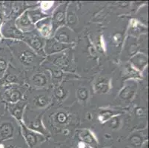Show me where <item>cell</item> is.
I'll list each match as a JSON object with an SVG mask.
<instances>
[{
	"label": "cell",
	"mask_w": 149,
	"mask_h": 148,
	"mask_svg": "<svg viewBox=\"0 0 149 148\" xmlns=\"http://www.w3.org/2000/svg\"><path fill=\"white\" fill-rule=\"evenodd\" d=\"M16 47L13 48L17 50V54L19 61L25 67H31L40 62V58L36 53L30 48L27 44H22L20 42L16 44Z\"/></svg>",
	"instance_id": "cell-1"
},
{
	"label": "cell",
	"mask_w": 149,
	"mask_h": 148,
	"mask_svg": "<svg viewBox=\"0 0 149 148\" xmlns=\"http://www.w3.org/2000/svg\"><path fill=\"white\" fill-rule=\"evenodd\" d=\"M23 40L27 43V45L32 49L36 54L44 56L45 55L44 51L45 40L40 34L36 32L30 31L25 33V38Z\"/></svg>",
	"instance_id": "cell-2"
},
{
	"label": "cell",
	"mask_w": 149,
	"mask_h": 148,
	"mask_svg": "<svg viewBox=\"0 0 149 148\" xmlns=\"http://www.w3.org/2000/svg\"><path fill=\"white\" fill-rule=\"evenodd\" d=\"M22 131L23 137L25 138L29 148H36L40 143L45 141L44 136L41 134L33 132L23 124L22 125Z\"/></svg>",
	"instance_id": "cell-3"
},
{
	"label": "cell",
	"mask_w": 149,
	"mask_h": 148,
	"mask_svg": "<svg viewBox=\"0 0 149 148\" xmlns=\"http://www.w3.org/2000/svg\"><path fill=\"white\" fill-rule=\"evenodd\" d=\"M22 91L19 88L12 85L5 86L2 94L3 99L8 104H17L22 99Z\"/></svg>",
	"instance_id": "cell-4"
},
{
	"label": "cell",
	"mask_w": 149,
	"mask_h": 148,
	"mask_svg": "<svg viewBox=\"0 0 149 148\" xmlns=\"http://www.w3.org/2000/svg\"><path fill=\"white\" fill-rule=\"evenodd\" d=\"M2 33L5 38L13 39H24L25 33L17 28L12 22L5 23L2 27Z\"/></svg>",
	"instance_id": "cell-5"
},
{
	"label": "cell",
	"mask_w": 149,
	"mask_h": 148,
	"mask_svg": "<svg viewBox=\"0 0 149 148\" xmlns=\"http://www.w3.org/2000/svg\"><path fill=\"white\" fill-rule=\"evenodd\" d=\"M66 7H67V3L62 4V5H59L56 10H54V13H53V17L51 19L53 31L58 29V28H60L62 25L65 24Z\"/></svg>",
	"instance_id": "cell-6"
},
{
	"label": "cell",
	"mask_w": 149,
	"mask_h": 148,
	"mask_svg": "<svg viewBox=\"0 0 149 148\" xmlns=\"http://www.w3.org/2000/svg\"><path fill=\"white\" fill-rule=\"evenodd\" d=\"M54 39L59 42L65 44H70L75 39L74 33L65 27L58 28L54 36Z\"/></svg>",
	"instance_id": "cell-7"
},
{
	"label": "cell",
	"mask_w": 149,
	"mask_h": 148,
	"mask_svg": "<svg viewBox=\"0 0 149 148\" xmlns=\"http://www.w3.org/2000/svg\"><path fill=\"white\" fill-rule=\"evenodd\" d=\"M15 24L17 27V28L19 29L24 33L32 31L34 29V25L31 21L28 15V10L25 11L22 14L19 16L16 20Z\"/></svg>",
	"instance_id": "cell-8"
},
{
	"label": "cell",
	"mask_w": 149,
	"mask_h": 148,
	"mask_svg": "<svg viewBox=\"0 0 149 148\" xmlns=\"http://www.w3.org/2000/svg\"><path fill=\"white\" fill-rule=\"evenodd\" d=\"M45 44V45L44 47V51L45 54H56V53L61 52V51L68 48L70 46V44H62V43L57 42L54 38L48 39Z\"/></svg>",
	"instance_id": "cell-9"
},
{
	"label": "cell",
	"mask_w": 149,
	"mask_h": 148,
	"mask_svg": "<svg viewBox=\"0 0 149 148\" xmlns=\"http://www.w3.org/2000/svg\"><path fill=\"white\" fill-rule=\"evenodd\" d=\"M36 27L42 37L48 38L52 35L53 25L51 18H45L36 22Z\"/></svg>",
	"instance_id": "cell-10"
},
{
	"label": "cell",
	"mask_w": 149,
	"mask_h": 148,
	"mask_svg": "<svg viewBox=\"0 0 149 148\" xmlns=\"http://www.w3.org/2000/svg\"><path fill=\"white\" fill-rule=\"evenodd\" d=\"M78 138L79 142H83L89 148H97V141L94 135L87 130H82L78 134Z\"/></svg>",
	"instance_id": "cell-11"
},
{
	"label": "cell",
	"mask_w": 149,
	"mask_h": 148,
	"mask_svg": "<svg viewBox=\"0 0 149 148\" xmlns=\"http://www.w3.org/2000/svg\"><path fill=\"white\" fill-rule=\"evenodd\" d=\"M14 134V127L8 122H5L0 124V141L10 139Z\"/></svg>",
	"instance_id": "cell-12"
},
{
	"label": "cell",
	"mask_w": 149,
	"mask_h": 148,
	"mask_svg": "<svg viewBox=\"0 0 149 148\" xmlns=\"http://www.w3.org/2000/svg\"><path fill=\"white\" fill-rule=\"evenodd\" d=\"M13 71H14V69L11 66H10L9 67V70H6L3 77L2 79H0V85H2L4 87H5L8 86V85H12V84L18 83V76L17 75L16 73H13Z\"/></svg>",
	"instance_id": "cell-13"
},
{
	"label": "cell",
	"mask_w": 149,
	"mask_h": 148,
	"mask_svg": "<svg viewBox=\"0 0 149 148\" xmlns=\"http://www.w3.org/2000/svg\"><path fill=\"white\" fill-rule=\"evenodd\" d=\"M94 91L97 93H105L109 90V81L108 79L105 77H100L96 80L94 86H93Z\"/></svg>",
	"instance_id": "cell-14"
},
{
	"label": "cell",
	"mask_w": 149,
	"mask_h": 148,
	"mask_svg": "<svg viewBox=\"0 0 149 148\" xmlns=\"http://www.w3.org/2000/svg\"><path fill=\"white\" fill-rule=\"evenodd\" d=\"M9 62V54L5 49L0 48V79L5 75L8 69Z\"/></svg>",
	"instance_id": "cell-15"
},
{
	"label": "cell",
	"mask_w": 149,
	"mask_h": 148,
	"mask_svg": "<svg viewBox=\"0 0 149 148\" xmlns=\"http://www.w3.org/2000/svg\"><path fill=\"white\" fill-rule=\"evenodd\" d=\"M131 63L134 65L136 69L142 70L148 63V58L146 55L143 54H138L135 55L131 59Z\"/></svg>",
	"instance_id": "cell-16"
},
{
	"label": "cell",
	"mask_w": 149,
	"mask_h": 148,
	"mask_svg": "<svg viewBox=\"0 0 149 148\" xmlns=\"http://www.w3.org/2000/svg\"><path fill=\"white\" fill-rule=\"evenodd\" d=\"M48 76L44 73H38L34 74L31 78V82L33 85L39 88H42L48 84Z\"/></svg>",
	"instance_id": "cell-17"
},
{
	"label": "cell",
	"mask_w": 149,
	"mask_h": 148,
	"mask_svg": "<svg viewBox=\"0 0 149 148\" xmlns=\"http://www.w3.org/2000/svg\"><path fill=\"white\" fill-rule=\"evenodd\" d=\"M52 62L56 67L59 68L65 69L69 67L70 61H69L68 56L65 54H60V55L55 56L54 59H52Z\"/></svg>",
	"instance_id": "cell-18"
},
{
	"label": "cell",
	"mask_w": 149,
	"mask_h": 148,
	"mask_svg": "<svg viewBox=\"0 0 149 148\" xmlns=\"http://www.w3.org/2000/svg\"><path fill=\"white\" fill-rule=\"evenodd\" d=\"M28 15L32 23H36L40 20L43 19L48 16V15L43 13L41 9H35V10H28Z\"/></svg>",
	"instance_id": "cell-19"
},
{
	"label": "cell",
	"mask_w": 149,
	"mask_h": 148,
	"mask_svg": "<svg viewBox=\"0 0 149 148\" xmlns=\"http://www.w3.org/2000/svg\"><path fill=\"white\" fill-rule=\"evenodd\" d=\"M136 92V88L134 85H128L125 87L120 93V98L123 100H130L134 96Z\"/></svg>",
	"instance_id": "cell-20"
},
{
	"label": "cell",
	"mask_w": 149,
	"mask_h": 148,
	"mask_svg": "<svg viewBox=\"0 0 149 148\" xmlns=\"http://www.w3.org/2000/svg\"><path fill=\"white\" fill-rule=\"evenodd\" d=\"M23 108H24V104H23V105L17 104V105L13 106V107L10 108L9 109H10V113H11L16 119L20 121L22 119V116Z\"/></svg>",
	"instance_id": "cell-21"
},
{
	"label": "cell",
	"mask_w": 149,
	"mask_h": 148,
	"mask_svg": "<svg viewBox=\"0 0 149 148\" xmlns=\"http://www.w3.org/2000/svg\"><path fill=\"white\" fill-rule=\"evenodd\" d=\"M49 103V99L45 95H40L34 99V104L39 108H43L48 105Z\"/></svg>",
	"instance_id": "cell-22"
},
{
	"label": "cell",
	"mask_w": 149,
	"mask_h": 148,
	"mask_svg": "<svg viewBox=\"0 0 149 148\" xmlns=\"http://www.w3.org/2000/svg\"><path fill=\"white\" fill-rule=\"evenodd\" d=\"M130 143L131 146L135 148H140L142 147L143 145V138L139 135H133L132 136L130 137Z\"/></svg>",
	"instance_id": "cell-23"
},
{
	"label": "cell",
	"mask_w": 149,
	"mask_h": 148,
	"mask_svg": "<svg viewBox=\"0 0 149 148\" xmlns=\"http://www.w3.org/2000/svg\"><path fill=\"white\" fill-rule=\"evenodd\" d=\"M77 97L81 101H85L88 96V91L85 88H80L77 90Z\"/></svg>",
	"instance_id": "cell-24"
},
{
	"label": "cell",
	"mask_w": 149,
	"mask_h": 148,
	"mask_svg": "<svg viewBox=\"0 0 149 148\" xmlns=\"http://www.w3.org/2000/svg\"><path fill=\"white\" fill-rule=\"evenodd\" d=\"M68 120V116L64 112H59L56 115V121L59 124H65Z\"/></svg>",
	"instance_id": "cell-25"
},
{
	"label": "cell",
	"mask_w": 149,
	"mask_h": 148,
	"mask_svg": "<svg viewBox=\"0 0 149 148\" xmlns=\"http://www.w3.org/2000/svg\"><path fill=\"white\" fill-rule=\"evenodd\" d=\"M113 116V113L110 110H105L102 111L100 114V116H99V119H100V122H104L105 121H107L108 119H109L110 118Z\"/></svg>",
	"instance_id": "cell-26"
},
{
	"label": "cell",
	"mask_w": 149,
	"mask_h": 148,
	"mask_svg": "<svg viewBox=\"0 0 149 148\" xmlns=\"http://www.w3.org/2000/svg\"><path fill=\"white\" fill-rule=\"evenodd\" d=\"M67 22L69 26L70 25H73L76 23L77 21V17L75 16V13L73 11H68V16H67Z\"/></svg>",
	"instance_id": "cell-27"
},
{
	"label": "cell",
	"mask_w": 149,
	"mask_h": 148,
	"mask_svg": "<svg viewBox=\"0 0 149 148\" xmlns=\"http://www.w3.org/2000/svg\"><path fill=\"white\" fill-rule=\"evenodd\" d=\"M54 93H55V96H56V97L57 98V99H63V98L65 96L66 92L62 87H58V88L55 90Z\"/></svg>",
	"instance_id": "cell-28"
},
{
	"label": "cell",
	"mask_w": 149,
	"mask_h": 148,
	"mask_svg": "<svg viewBox=\"0 0 149 148\" xmlns=\"http://www.w3.org/2000/svg\"><path fill=\"white\" fill-rule=\"evenodd\" d=\"M120 119L118 117H115L112 119L109 123L110 127H111V128H116L119 126V124H120Z\"/></svg>",
	"instance_id": "cell-29"
},
{
	"label": "cell",
	"mask_w": 149,
	"mask_h": 148,
	"mask_svg": "<svg viewBox=\"0 0 149 148\" xmlns=\"http://www.w3.org/2000/svg\"><path fill=\"white\" fill-rule=\"evenodd\" d=\"M53 5H54L53 2H42L40 5L42 10H49Z\"/></svg>",
	"instance_id": "cell-30"
},
{
	"label": "cell",
	"mask_w": 149,
	"mask_h": 148,
	"mask_svg": "<svg viewBox=\"0 0 149 148\" xmlns=\"http://www.w3.org/2000/svg\"><path fill=\"white\" fill-rule=\"evenodd\" d=\"M2 24H3V12H2V8H0V29L2 28ZM1 37V35H0Z\"/></svg>",
	"instance_id": "cell-31"
},
{
	"label": "cell",
	"mask_w": 149,
	"mask_h": 148,
	"mask_svg": "<svg viewBox=\"0 0 149 148\" xmlns=\"http://www.w3.org/2000/svg\"><path fill=\"white\" fill-rule=\"evenodd\" d=\"M113 38H114V39H113V41H114L116 43H120V42L122 39V36L120 34H116Z\"/></svg>",
	"instance_id": "cell-32"
},
{
	"label": "cell",
	"mask_w": 149,
	"mask_h": 148,
	"mask_svg": "<svg viewBox=\"0 0 149 148\" xmlns=\"http://www.w3.org/2000/svg\"><path fill=\"white\" fill-rule=\"evenodd\" d=\"M5 148H20V147H19L18 146H16V145H10V146L7 147Z\"/></svg>",
	"instance_id": "cell-33"
},
{
	"label": "cell",
	"mask_w": 149,
	"mask_h": 148,
	"mask_svg": "<svg viewBox=\"0 0 149 148\" xmlns=\"http://www.w3.org/2000/svg\"><path fill=\"white\" fill-rule=\"evenodd\" d=\"M53 148H56V147H53Z\"/></svg>",
	"instance_id": "cell-34"
}]
</instances>
